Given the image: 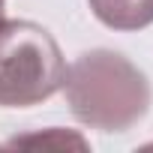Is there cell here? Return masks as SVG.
<instances>
[{"label": "cell", "mask_w": 153, "mask_h": 153, "mask_svg": "<svg viewBox=\"0 0 153 153\" xmlns=\"http://www.w3.org/2000/svg\"><path fill=\"white\" fill-rule=\"evenodd\" d=\"M63 93L84 126L99 132H126L150 108L147 75L123 54L96 48L66 66Z\"/></svg>", "instance_id": "cell-1"}, {"label": "cell", "mask_w": 153, "mask_h": 153, "mask_svg": "<svg viewBox=\"0 0 153 153\" xmlns=\"http://www.w3.org/2000/svg\"><path fill=\"white\" fill-rule=\"evenodd\" d=\"M66 60L54 36L21 18H0V105L30 108L63 87Z\"/></svg>", "instance_id": "cell-2"}, {"label": "cell", "mask_w": 153, "mask_h": 153, "mask_svg": "<svg viewBox=\"0 0 153 153\" xmlns=\"http://www.w3.org/2000/svg\"><path fill=\"white\" fill-rule=\"evenodd\" d=\"M93 15L111 30H141L153 24V0H87Z\"/></svg>", "instance_id": "cell-3"}, {"label": "cell", "mask_w": 153, "mask_h": 153, "mask_svg": "<svg viewBox=\"0 0 153 153\" xmlns=\"http://www.w3.org/2000/svg\"><path fill=\"white\" fill-rule=\"evenodd\" d=\"M12 147L15 144H72V147H87L84 144V138H78V135H69V132H63V129H51L48 135H33V138H15V141H9Z\"/></svg>", "instance_id": "cell-4"}, {"label": "cell", "mask_w": 153, "mask_h": 153, "mask_svg": "<svg viewBox=\"0 0 153 153\" xmlns=\"http://www.w3.org/2000/svg\"><path fill=\"white\" fill-rule=\"evenodd\" d=\"M3 3H6V0H0V18H3Z\"/></svg>", "instance_id": "cell-5"}]
</instances>
